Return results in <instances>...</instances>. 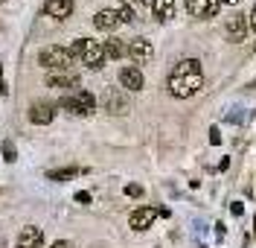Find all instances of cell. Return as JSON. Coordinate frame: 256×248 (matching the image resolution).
Segmentation results:
<instances>
[{"mask_svg": "<svg viewBox=\"0 0 256 248\" xmlns=\"http://www.w3.org/2000/svg\"><path fill=\"white\" fill-rule=\"evenodd\" d=\"M201 85H204V73H201V62L198 59H184L169 73V94L178 99L195 97L201 91Z\"/></svg>", "mask_w": 256, "mask_h": 248, "instance_id": "1", "label": "cell"}, {"mask_svg": "<svg viewBox=\"0 0 256 248\" xmlns=\"http://www.w3.org/2000/svg\"><path fill=\"white\" fill-rule=\"evenodd\" d=\"M70 50V56L73 59H82V65H88L90 70H99V67L105 65V44L102 41H94V38H79V41H73V47Z\"/></svg>", "mask_w": 256, "mask_h": 248, "instance_id": "2", "label": "cell"}, {"mask_svg": "<svg viewBox=\"0 0 256 248\" xmlns=\"http://www.w3.org/2000/svg\"><path fill=\"white\" fill-rule=\"evenodd\" d=\"M73 62V56H70V50L67 47H58V44H50L38 53V65L44 67V70H56V73H62L67 70Z\"/></svg>", "mask_w": 256, "mask_h": 248, "instance_id": "3", "label": "cell"}, {"mask_svg": "<svg viewBox=\"0 0 256 248\" xmlns=\"http://www.w3.org/2000/svg\"><path fill=\"white\" fill-rule=\"evenodd\" d=\"M62 108L64 111H70V114H90L96 108V97L90 94V91H76L73 97H62Z\"/></svg>", "mask_w": 256, "mask_h": 248, "instance_id": "4", "label": "cell"}, {"mask_svg": "<svg viewBox=\"0 0 256 248\" xmlns=\"http://www.w3.org/2000/svg\"><path fill=\"white\" fill-rule=\"evenodd\" d=\"M128 59L137 65H148L152 59H154V47H152V41H146V38H134V41H128Z\"/></svg>", "mask_w": 256, "mask_h": 248, "instance_id": "5", "label": "cell"}, {"mask_svg": "<svg viewBox=\"0 0 256 248\" xmlns=\"http://www.w3.org/2000/svg\"><path fill=\"white\" fill-rule=\"evenodd\" d=\"M222 0H186V12L192 18H212L218 15Z\"/></svg>", "mask_w": 256, "mask_h": 248, "instance_id": "6", "label": "cell"}, {"mask_svg": "<svg viewBox=\"0 0 256 248\" xmlns=\"http://www.w3.org/2000/svg\"><path fill=\"white\" fill-rule=\"evenodd\" d=\"M120 85H122L126 91H143V85H146L143 70H140V67H134V65L122 67V70H120Z\"/></svg>", "mask_w": 256, "mask_h": 248, "instance_id": "7", "label": "cell"}, {"mask_svg": "<svg viewBox=\"0 0 256 248\" xmlns=\"http://www.w3.org/2000/svg\"><path fill=\"white\" fill-rule=\"evenodd\" d=\"M158 207H137L134 213L128 216V222H131V228L134 231H146V228H152V222L158 219Z\"/></svg>", "mask_w": 256, "mask_h": 248, "instance_id": "8", "label": "cell"}, {"mask_svg": "<svg viewBox=\"0 0 256 248\" xmlns=\"http://www.w3.org/2000/svg\"><path fill=\"white\" fill-rule=\"evenodd\" d=\"M102 102H105V108H108L111 114H126L128 111V97L126 94H120L116 88H108L105 97H102Z\"/></svg>", "mask_w": 256, "mask_h": 248, "instance_id": "9", "label": "cell"}, {"mask_svg": "<svg viewBox=\"0 0 256 248\" xmlns=\"http://www.w3.org/2000/svg\"><path fill=\"white\" fill-rule=\"evenodd\" d=\"M248 30H250V27H248V18L244 15L236 12V15L227 18V38H230V41H244Z\"/></svg>", "mask_w": 256, "mask_h": 248, "instance_id": "10", "label": "cell"}, {"mask_svg": "<svg viewBox=\"0 0 256 248\" xmlns=\"http://www.w3.org/2000/svg\"><path fill=\"white\" fill-rule=\"evenodd\" d=\"M52 117H56V108L50 102H32L30 105V120L35 126H47V123H52Z\"/></svg>", "mask_w": 256, "mask_h": 248, "instance_id": "11", "label": "cell"}, {"mask_svg": "<svg viewBox=\"0 0 256 248\" xmlns=\"http://www.w3.org/2000/svg\"><path fill=\"white\" fill-rule=\"evenodd\" d=\"M41 245H44V233H41V228L26 225L24 231L18 233V248H41Z\"/></svg>", "mask_w": 256, "mask_h": 248, "instance_id": "12", "label": "cell"}, {"mask_svg": "<svg viewBox=\"0 0 256 248\" xmlns=\"http://www.w3.org/2000/svg\"><path fill=\"white\" fill-rule=\"evenodd\" d=\"M44 15L50 18H70L73 15V0H47L44 3Z\"/></svg>", "mask_w": 256, "mask_h": 248, "instance_id": "13", "label": "cell"}, {"mask_svg": "<svg viewBox=\"0 0 256 248\" xmlns=\"http://www.w3.org/2000/svg\"><path fill=\"white\" fill-rule=\"evenodd\" d=\"M94 24H96V30L111 33V30H116V27H120V12H116V9H102V12H96Z\"/></svg>", "mask_w": 256, "mask_h": 248, "instance_id": "14", "label": "cell"}, {"mask_svg": "<svg viewBox=\"0 0 256 248\" xmlns=\"http://www.w3.org/2000/svg\"><path fill=\"white\" fill-rule=\"evenodd\" d=\"M47 85H50V88H76V85H79V76H76V73H70V70L50 73Z\"/></svg>", "mask_w": 256, "mask_h": 248, "instance_id": "15", "label": "cell"}, {"mask_svg": "<svg viewBox=\"0 0 256 248\" xmlns=\"http://www.w3.org/2000/svg\"><path fill=\"white\" fill-rule=\"evenodd\" d=\"M152 12H154V18H158L160 24L172 21L175 18V0H154L152 3Z\"/></svg>", "mask_w": 256, "mask_h": 248, "instance_id": "16", "label": "cell"}, {"mask_svg": "<svg viewBox=\"0 0 256 248\" xmlns=\"http://www.w3.org/2000/svg\"><path fill=\"white\" fill-rule=\"evenodd\" d=\"M102 44H105V56L108 59H122V56H128V44H122L120 38H108Z\"/></svg>", "mask_w": 256, "mask_h": 248, "instance_id": "17", "label": "cell"}, {"mask_svg": "<svg viewBox=\"0 0 256 248\" xmlns=\"http://www.w3.org/2000/svg\"><path fill=\"white\" fill-rule=\"evenodd\" d=\"M82 172H84V169H79V166H64V169H50L47 178L50 181H70V178H76Z\"/></svg>", "mask_w": 256, "mask_h": 248, "instance_id": "18", "label": "cell"}, {"mask_svg": "<svg viewBox=\"0 0 256 248\" xmlns=\"http://www.w3.org/2000/svg\"><path fill=\"white\" fill-rule=\"evenodd\" d=\"M134 21V6H122L120 9V24H131Z\"/></svg>", "mask_w": 256, "mask_h": 248, "instance_id": "19", "label": "cell"}, {"mask_svg": "<svg viewBox=\"0 0 256 248\" xmlns=\"http://www.w3.org/2000/svg\"><path fill=\"white\" fill-rule=\"evenodd\" d=\"M126 196H131V198L143 196V187H140V184H126Z\"/></svg>", "mask_w": 256, "mask_h": 248, "instance_id": "20", "label": "cell"}, {"mask_svg": "<svg viewBox=\"0 0 256 248\" xmlns=\"http://www.w3.org/2000/svg\"><path fill=\"white\" fill-rule=\"evenodd\" d=\"M3 158H6V161H9V164H12V161H18V158H15V149L9 146V143H6V146H3Z\"/></svg>", "mask_w": 256, "mask_h": 248, "instance_id": "21", "label": "cell"}, {"mask_svg": "<svg viewBox=\"0 0 256 248\" xmlns=\"http://www.w3.org/2000/svg\"><path fill=\"white\" fill-rule=\"evenodd\" d=\"M248 27H250V33L256 35V6L250 9V15H248Z\"/></svg>", "mask_w": 256, "mask_h": 248, "instance_id": "22", "label": "cell"}, {"mask_svg": "<svg viewBox=\"0 0 256 248\" xmlns=\"http://www.w3.org/2000/svg\"><path fill=\"white\" fill-rule=\"evenodd\" d=\"M230 213L242 216V213H244V204H242V201H233V204H230Z\"/></svg>", "mask_w": 256, "mask_h": 248, "instance_id": "23", "label": "cell"}, {"mask_svg": "<svg viewBox=\"0 0 256 248\" xmlns=\"http://www.w3.org/2000/svg\"><path fill=\"white\" fill-rule=\"evenodd\" d=\"M210 143H212V146H218V143H222V134H218V129H210Z\"/></svg>", "mask_w": 256, "mask_h": 248, "instance_id": "24", "label": "cell"}, {"mask_svg": "<svg viewBox=\"0 0 256 248\" xmlns=\"http://www.w3.org/2000/svg\"><path fill=\"white\" fill-rule=\"evenodd\" d=\"M76 201H79V204H90V193H84V190L76 193Z\"/></svg>", "mask_w": 256, "mask_h": 248, "instance_id": "25", "label": "cell"}, {"mask_svg": "<svg viewBox=\"0 0 256 248\" xmlns=\"http://www.w3.org/2000/svg\"><path fill=\"white\" fill-rule=\"evenodd\" d=\"M50 248H73V245H70V242H64V239H58V242H52Z\"/></svg>", "mask_w": 256, "mask_h": 248, "instance_id": "26", "label": "cell"}, {"mask_svg": "<svg viewBox=\"0 0 256 248\" xmlns=\"http://www.w3.org/2000/svg\"><path fill=\"white\" fill-rule=\"evenodd\" d=\"M131 3H134V6H152L154 0H131Z\"/></svg>", "mask_w": 256, "mask_h": 248, "instance_id": "27", "label": "cell"}, {"mask_svg": "<svg viewBox=\"0 0 256 248\" xmlns=\"http://www.w3.org/2000/svg\"><path fill=\"white\" fill-rule=\"evenodd\" d=\"M0 97H6V85L0 82Z\"/></svg>", "mask_w": 256, "mask_h": 248, "instance_id": "28", "label": "cell"}, {"mask_svg": "<svg viewBox=\"0 0 256 248\" xmlns=\"http://www.w3.org/2000/svg\"><path fill=\"white\" fill-rule=\"evenodd\" d=\"M222 3H230V6H236V3H239V0H222Z\"/></svg>", "mask_w": 256, "mask_h": 248, "instance_id": "29", "label": "cell"}, {"mask_svg": "<svg viewBox=\"0 0 256 248\" xmlns=\"http://www.w3.org/2000/svg\"><path fill=\"white\" fill-rule=\"evenodd\" d=\"M254 239H256V216H254Z\"/></svg>", "mask_w": 256, "mask_h": 248, "instance_id": "30", "label": "cell"}, {"mask_svg": "<svg viewBox=\"0 0 256 248\" xmlns=\"http://www.w3.org/2000/svg\"><path fill=\"white\" fill-rule=\"evenodd\" d=\"M122 3H126V0H122Z\"/></svg>", "mask_w": 256, "mask_h": 248, "instance_id": "31", "label": "cell"}, {"mask_svg": "<svg viewBox=\"0 0 256 248\" xmlns=\"http://www.w3.org/2000/svg\"><path fill=\"white\" fill-rule=\"evenodd\" d=\"M0 3H3V0H0Z\"/></svg>", "mask_w": 256, "mask_h": 248, "instance_id": "32", "label": "cell"}, {"mask_svg": "<svg viewBox=\"0 0 256 248\" xmlns=\"http://www.w3.org/2000/svg\"><path fill=\"white\" fill-rule=\"evenodd\" d=\"M41 248H44V245H41Z\"/></svg>", "mask_w": 256, "mask_h": 248, "instance_id": "33", "label": "cell"}]
</instances>
